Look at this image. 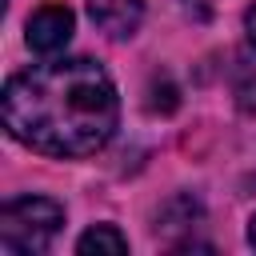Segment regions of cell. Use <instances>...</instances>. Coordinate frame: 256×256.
Returning a JSON list of instances; mask_svg holds the SVG:
<instances>
[{"instance_id":"cell-7","label":"cell","mask_w":256,"mask_h":256,"mask_svg":"<svg viewBox=\"0 0 256 256\" xmlns=\"http://www.w3.org/2000/svg\"><path fill=\"white\" fill-rule=\"evenodd\" d=\"M248 244L256 248V216H252V224H248Z\"/></svg>"},{"instance_id":"cell-1","label":"cell","mask_w":256,"mask_h":256,"mask_svg":"<svg viewBox=\"0 0 256 256\" xmlns=\"http://www.w3.org/2000/svg\"><path fill=\"white\" fill-rule=\"evenodd\" d=\"M116 120V84L88 56L36 64L4 88L8 136L44 156H92L112 140Z\"/></svg>"},{"instance_id":"cell-2","label":"cell","mask_w":256,"mask_h":256,"mask_svg":"<svg viewBox=\"0 0 256 256\" xmlns=\"http://www.w3.org/2000/svg\"><path fill=\"white\" fill-rule=\"evenodd\" d=\"M64 228V208L48 196H16L0 208V252L36 256Z\"/></svg>"},{"instance_id":"cell-6","label":"cell","mask_w":256,"mask_h":256,"mask_svg":"<svg viewBox=\"0 0 256 256\" xmlns=\"http://www.w3.org/2000/svg\"><path fill=\"white\" fill-rule=\"evenodd\" d=\"M244 32H248V40H252V48H256V4L244 12Z\"/></svg>"},{"instance_id":"cell-5","label":"cell","mask_w":256,"mask_h":256,"mask_svg":"<svg viewBox=\"0 0 256 256\" xmlns=\"http://www.w3.org/2000/svg\"><path fill=\"white\" fill-rule=\"evenodd\" d=\"M76 252L80 256H124L128 252V236L116 224H96L76 240Z\"/></svg>"},{"instance_id":"cell-4","label":"cell","mask_w":256,"mask_h":256,"mask_svg":"<svg viewBox=\"0 0 256 256\" xmlns=\"http://www.w3.org/2000/svg\"><path fill=\"white\" fill-rule=\"evenodd\" d=\"M88 16L112 40H128L144 20V0H88Z\"/></svg>"},{"instance_id":"cell-3","label":"cell","mask_w":256,"mask_h":256,"mask_svg":"<svg viewBox=\"0 0 256 256\" xmlns=\"http://www.w3.org/2000/svg\"><path fill=\"white\" fill-rule=\"evenodd\" d=\"M72 12L64 4H44L28 16V48L40 56H56L64 52V44L72 40Z\"/></svg>"}]
</instances>
